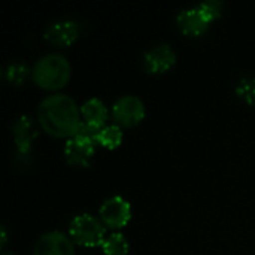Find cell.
<instances>
[{
    "mask_svg": "<svg viewBox=\"0 0 255 255\" xmlns=\"http://www.w3.org/2000/svg\"><path fill=\"white\" fill-rule=\"evenodd\" d=\"M112 117L118 126L134 127L145 118V105L136 96H123L114 103Z\"/></svg>",
    "mask_w": 255,
    "mask_h": 255,
    "instance_id": "6",
    "label": "cell"
},
{
    "mask_svg": "<svg viewBox=\"0 0 255 255\" xmlns=\"http://www.w3.org/2000/svg\"><path fill=\"white\" fill-rule=\"evenodd\" d=\"M81 33V27L75 21H57L45 30V39L58 48L72 45Z\"/></svg>",
    "mask_w": 255,
    "mask_h": 255,
    "instance_id": "11",
    "label": "cell"
},
{
    "mask_svg": "<svg viewBox=\"0 0 255 255\" xmlns=\"http://www.w3.org/2000/svg\"><path fill=\"white\" fill-rule=\"evenodd\" d=\"M236 94L245 103L255 106V76L241 79L236 85Z\"/></svg>",
    "mask_w": 255,
    "mask_h": 255,
    "instance_id": "16",
    "label": "cell"
},
{
    "mask_svg": "<svg viewBox=\"0 0 255 255\" xmlns=\"http://www.w3.org/2000/svg\"><path fill=\"white\" fill-rule=\"evenodd\" d=\"M6 241H7V236H6V227L3 226V227H1V248H4Z\"/></svg>",
    "mask_w": 255,
    "mask_h": 255,
    "instance_id": "17",
    "label": "cell"
},
{
    "mask_svg": "<svg viewBox=\"0 0 255 255\" xmlns=\"http://www.w3.org/2000/svg\"><path fill=\"white\" fill-rule=\"evenodd\" d=\"M37 123L54 137H75L82 126L81 111L67 94H51L37 108Z\"/></svg>",
    "mask_w": 255,
    "mask_h": 255,
    "instance_id": "1",
    "label": "cell"
},
{
    "mask_svg": "<svg viewBox=\"0 0 255 255\" xmlns=\"http://www.w3.org/2000/svg\"><path fill=\"white\" fill-rule=\"evenodd\" d=\"M105 255H127L128 254V242L121 233H112L108 236L102 245Z\"/></svg>",
    "mask_w": 255,
    "mask_h": 255,
    "instance_id": "15",
    "label": "cell"
},
{
    "mask_svg": "<svg viewBox=\"0 0 255 255\" xmlns=\"http://www.w3.org/2000/svg\"><path fill=\"white\" fill-rule=\"evenodd\" d=\"M30 69L25 63L21 61H13L10 64H7V67L3 70V76L4 79L12 84V85H21L24 84V81L27 79V76L30 75Z\"/></svg>",
    "mask_w": 255,
    "mask_h": 255,
    "instance_id": "14",
    "label": "cell"
},
{
    "mask_svg": "<svg viewBox=\"0 0 255 255\" xmlns=\"http://www.w3.org/2000/svg\"><path fill=\"white\" fill-rule=\"evenodd\" d=\"M223 3L209 0L193 7L184 9L178 15V25L187 36H202L209 28L211 22L221 16Z\"/></svg>",
    "mask_w": 255,
    "mask_h": 255,
    "instance_id": "3",
    "label": "cell"
},
{
    "mask_svg": "<svg viewBox=\"0 0 255 255\" xmlns=\"http://www.w3.org/2000/svg\"><path fill=\"white\" fill-rule=\"evenodd\" d=\"M12 133L16 148L13 158L15 166L18 170L27 172L31 167V146L37 137V127L34 120L28 115L19 117L12 126Z\"/></svg>",
    "mask_w": 255,
    "mask_h": 255,
    "instance_id": "4",
    "label": "cell"
},
{
    "mask_svg": "<svg viewBox=\"0 0 255 255\" xmlns=\"http://www.w3.org/2000/svg\"><path fill=\"white\" fill-rule=\"evenodd\" d=\"M70 238L75 244L87 248L103 245L105 242V226L90 214L78 215L72 220L69 229Z\"/></svg>",
    "mask_w": 255,
    "mask_h": 255,
    "instance_id": "5",
    "label": "cell"
},
{
    "mask_svg": "<svg viewBox=\"0 0 255 255\" xmlns=\"http://www.w3.org/2000/svg\"><path fill=\"white\" fill-rule=\"evenodd\" d=\"M33 255H75L72 239L61 232H49L40 236Z\"/></svg>",
    "mask_w": 255,
    "mask_h": 255,
    "instance_id": "9",
    "label": "cell"
},
{
    "mask_svg": "<svg viewBox=\"0 0 255 255\" xmlns=\"http://www.w3.org/2000/svg\"><path fill=\"white\" fill-rule=\"evenodd\" d=\"M96 154V140L76 134L70 137L64 145V157L69 164L78 167L90 166Z\"/></svg>",
    "mask_w": 255,
    "mask_h": 255,
    "instance_id": "8",
    "label": "cell"
},
{
    "mask_svg": "<svg viewBox=\"0 0 255 255\" xmlns=\"http://www.w3.org/2000/svg\"><path fill=\"white\" fill-rule=\"evenodd\" d=\"M143 61H145V69L149 73H164L175 66L176 54L170 45L161 43L146 51Z\"/></svg>",
    "mask_w": 255,
    "mask_h": 255,
    "instance_id": "10",
    "label": "cell"
},
{
    "mask_svg": "<svg viewBox=\"0 0 255 255\" xmlns=\"http://www.w3.org/2000/svg\"><path fill=\"white\" fill-rule=\"evenodd\" d=\"M84 124L94 131H100L108 121V109L100 99H90L81 106Z\"/></svg>",
    "mask_w": 255,
    "mask_h": 255,
    "instance_id": "12",
    "label": "cell"
},
{
    "mask_svg": "<svg viewBox=\"0 0 255 255\" xmlns=\"http://www.w3.org/2000/svg\"><path fill=\"white\" fill-rule=\"evenodd\" d=\"M72 75V67L69 60L61 54H46L37 60L31 70V79L34 84L43 90L55 91L69 82Z\"/></svg>",
    "mask_w": 255,
    "mask_h": 255,
    "instance_id": "2",
    "label": "cell"
},
{
    "mask_svg": "<svg viewBox=\"0 0 255 255\" xmlns=\"http://www.w3.org/2000/svg\"><path fill=\"white\" fill-rule=\"evenodd\" d=\"M3 255H15V254H3Z\"/></svg>",
    "mask_w": 255,
    "mask_h": 255,
    "instance_id": "18",
    "label": "cell"
},
{
    "mask_svg": "<svg viewBox=\"0 0 255 255\" xmlns=\"http://www.w3.org/2000/svg\"><path fill=\"white\" fill-rule=\"evenodd\" d=\"M99 215H100V221L103 223L105 227L112 229V230L123 229L128 224V221L131 218V208L126 199L115 196V197L108 199L100 206Z\"/></svg>",
    "mask_w": 255,
    "mask_h": 255,
    "instance_id": "7",
    "label": "cell"
},
{
    "mask_svg": "<svg viewBox=\"0 0 255 255\" xmlns=\"http://www.w3.org/2000/svg\"><path fill=\"white\" fill-rule=\"evenodd\" d=\"M123 142V131L118 126H105L96 136V143L103 148L115 149Z\"/></svg>",
    "mask_w": 255,
    "mask_h": 255,
    "instance_id": "13",
    "label": "cell"
}]
</instances>
